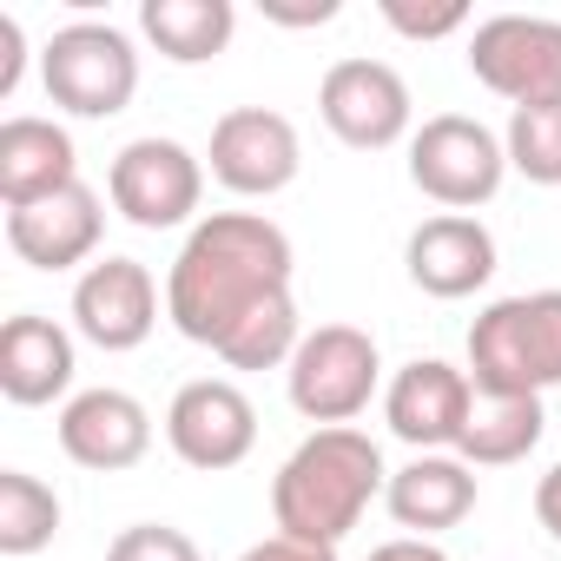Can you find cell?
Returning a JSON list of instances; mask_svg holds the SVG:
<instances>
[{
	"label": "cell",
	"instance_id": "obj_1",
	"mask_svg": "<svg viewBox=\"0 0 561 561\" xmlns=\"http://www.w3.org/2000/svg\"><path fill=\"white\" fill-rule=\"evenodd\" d=\"M271 298H291V238L264 211H211V218H198L185 231L172 271H165L172 331L205 344L211 357Z\"/></svg>",
	"mask_w": 561,
	"mask_h": 561
},
{
	"label": "cell",
	"instance_id": "obj_2",
	"mask_svg": "<svg viewBox=\"0 0 561 561\" xmlns=\"http://www.w3.org/2000/svg\"><path fill=\"white\" fill-rule=\"evenodd\" d=\"M383 489H390V469H383V449L364 430H351V423L344 430H311L285 456V469L271 476V515H277V535L337 548Z\"/></svg>",
	"mask_w": 561,
	"mask_h": 561
},
{
	"label": "cell",
	"instance_id": "obj_3",
	"mask_svg": "<svg viewBox=\"0 0 561 561\" xmlns=\"http://www.w3.org/2000/svg\"><path fill=\"white\" fill-rule=\"evenodd\" d=\"M476 397H541L561 383V291L495 298L469 324Z\"/></svg>",
	"mask_w": 561,
	"mask_h": 561
},
{
	"label": "cell",
	"instance_id": "obj_4",
	"mask_svg": "<svg viewBox=\"0 0 561 561\" xmlns=\"http://www.w3.org/2000/svg\"><path fill=\"white\" fill-rule=\"evenodd\" d=\"M41 87L73 119H113L139 93V54L113 21H73L41 54Z\"/></svg>",
	"mask_w": 561,
	"mask_h": 561
},
{
	"label": "cell",
	"instance_id": "obj_5",
	"mask_svg": "<svg viewBox=\"0 0 561 561\" xmlns=\"http://www.w3.org/2000/svg\"><path fill=\"white\" fill-rule=\"evenodd\" d=\"M377 377H383V357H377V337L357 331V324H318L305 331L298 357L285 364V383H291V410L318 430H344L370 410L377 397Z\"/></svg>",
	"mask_w": 561,
	"mask_h": 561
},
{
	"label": "cell",
	"instance_id": "obj_6",
	"mask_svg": "<svg viewBox=\"0 0 561 561\" xmlns=\"http://www.w3.org/2000/svg\"><path fill=\"white\" fill-rule=\"evenodd\" d=\"M508 179V146L469 119V113H436L410 133V185L436 198L443 211H476L502 192Z\"/></svg>",
	"mask_w": 561,
	"mask_h": 561
},
{
	"label": "cell",
	"instance_id": "obj_7",
	"mask_svg": "<svg viewBox=\"0 0 561 561\" xmlns=\"http://www.w3.org/2000/svg\"><path fill=\"white\" fill-rule=\"evenodd\" d=\"M106 192H113V211L139 231H172L198 211L205 198V159L179 139H133L113 152V172H106Z\"/></svg>",
	"mask_w": 561,
	"mask_h": 561
},
{
	"label": "cell",
	"instance_id": "obj_8",
	"mask_svg": "<svg viewBox=\"0 0 561 561\" xmlns=\"http://www.w3.org/2000/svg\"><path fill=\"white\" fill-rule=\"evenodd\" d=\"M469 73L508 106L561 100V21L548 14H495L469 34Z\"/></svg>",
	"mask_w": 561,
	"mask_h": 561
},
{
	"label": "cell",
	"instance_id": "obj_9",
	"mask_svg": "<svg viewBox=\"0 0 561 561\" xmlns=\"http://www.w3.org/2000/svg\"><path fill=\"white\" fill-rule=\"evenodd\" d=\"M165 443L185 469L218 476L257 449V410L231 377H192L165 410Z\"/></svg>",
	"mask_w": 561,
	"mask_h": 561
},
{
	"label": "cell",
	"instance_id": "obj_10",
	"mask_svg": "<svg viewBox=\"0 0 561 561\" xmlns=\"http://www.w3.org/2000/svg\"><path fill=\"white\" fill-rule=\"evenodd\" d=\"M211 179L238 198H271L285 192L305 165V146H298V126L271 106H231L218 126H211Z\"/></svg>",
	"mask_w": 561,
	"mask_h": 561
},
{
	"label": "cell",
	"instance_id": "obj_11",
	"mask_svg": "<svg viewBox=\"0 0 561 561\" xmlns=\"http://www.w3.org/2000/svg\"><path fill=\"white\" fill-rule=\"evenodd\" d=\"M469 410H476V383L469 370L443 364V357H416L390 377L383 390V423L397 443H410L416 456H443L462 443L469 430Z\"/></svg>",
	"mask_w": 561,
	"mask_h": 561
},
{
	"label": "cell",
	"instance_id": "obj_12",
	"mask_svg": "<svg viewBox=\"0 0 561 561\" xmlns=\"http://www.w3.org/2000/svg\"><path fill=\"white\" fill-rule=\"evenodd\" d=\"M318 113L324 126L351 146V152H383L410 133V87L397 67L383 60H337L318 87Z\"/></svg>",
	"mask_w": 561,
	"mask_h": 561
},
{
	"label": "cell",
	"instance_id": "obj_13",
	"mask_svg": "<svg viewBox=\"0 0 561 561\" xmlns=\"http://www.w3.org/2000/svg\"><path fill=\"white\" fill-rule=\"evenodd\" d=\"M73 331L93 351H139L159 331V285L139 257H93L73 285Z\"/></svg>",
	"mask_w": 561,
	"mask_h": 561
},
{
	"label": "cell",
	"instance_id": "obj_14",
	"mask_svg": "<svg viewBox=\"0 0 561 561\" xmlns=\"http://www.w3.org/2000/svg\"><path fill=\"white\" fill-rule=\"evenodd\" d=\"M60 449H67V462H80L93 476H119V469L146 462L152 416H146V403L133 390H113V383L106 390H80L60 410Z\"/></svg>",
	"mask_w": 561,
	"mask_h": 561
},
{
	"label": "cell",
	"instance_id": "obj_15",
	"mask_svg": "<svg viewBox=\"0 0 561 561\" xmlns=\"http://www.w3.org/2000/svg\"><path fill=\"white\" fill-rule=\"evenodd\" d=\"M403 264H410V285H416V291L456 305V298L482 291L489 277H495V238H489V225L469 218V211H436V218H423V225L410 231Z\"/></svg>",
	"mask_w": 561,
	"mask_h": 561
},
{
	"label": "cell",
	"instance_id": "obj_16",
	"mask_svg": "<svg viewBox=\"0 0 561 561\" xmlns=\"http://www.w3.org/2000/svg\"><path fill=\"white\" fill-rule=\"evenodd\" d=\"M100 231H106V205L93 185H67L41 205H21L8 211V244L21 264L34 271H73L100 251Z\"/></svg>",
	"mask_w": 561,
	"mask_h": 561
},
{
	"label": "cell",
	"instance_id": "obj_17",
	"mask_svg": "<svg viewBox=\"0 0 561 561\" xmlns=\"http://www.w3.org/2000/svg\"><path fill=\"white\" fill-rule=\"evenodd\" d=\"M67 185H80L73 133L60 119L14 113L8 126H0V205L21 211V205H41V198H54Z\"/></svg>",
	"mask_w": 561,
	"mask_h": 561
},
{
	"label": "cell",
	"instance_id": "obj_18",
	"mask_svg": "<svg viewBox=\"0 0 561 561\" xmlns=\"http://www.w3.org/2000/svg\"><path fill=\"white\" fill-rule=\"evenodd\" d=\"M73 370H80L73 364V337L54 318L21 311V318L0 324V397H8V403L41 410V403L73 390Z\"/></svg>",
	"mask_w": 561,
	"mask_h": 561
},
{
	"label": "cell",
	"instance_id": "obj_19",
	"mask_svg": "<svg viewBox=\"0 0 561 561\" xmlns=\"http://www.w3.org/2000/svg\"><path fill=\"white\" fill-rule=\"evenodd\" d=\"M383 508L397 515V528H410V535L430 541V535L456 528L476 508V469L462 456H416V462H403L390 476Z\"/></svg>",
	"mask_w": 561,
	"mask_h": 561
},
{
	"label": "cell",
	"instance_id": "obj_20",
	"mask_svg": "<svg viewBox=\"0 0 561 561\" xmlns=\"http://www.w3.org/2000/svg\"><path fill=\"white\" fill-rule=\"evenodd\" d=\"M139 34L172 60V67H205L231 47L238 8L231 0H139Z\"/></svg>",
	"mask_w": 561,
	"mask_h": 561
},
{
	"label": "cell",
	"instance_id": "obj_21",
	"mask_svg": "<svg viewBox=\"0 0 561 561\" xmlns=\"http://www.w3.org/2000/svg\"><path fill=\"white\" fill-rule=\"evenodd\" d=\"M541 423H548L541 416V397H476L456 456L469 469H508V462H522L541 443Z\"/></svg>",
	"mask_w": 561,
	"mask_h": 561
},
{
	"label": "cell",
	"instance_id": "obj_22",
	"mask_svg": "<svg viewBox=\"0 0 561 561\" xmlns=\"http://www.w3.org/2000/svg\"><path fill=\"white\" fill-rule=\"evenodd\" d=\"M54 535H60V495L27 469H0V554L27 561L54 548Z\"/></svg>",
	"mask_w": 561,
	"mask_h": 561
},
{
	"label": "cell",
	"instance_id": "obj_23",
	"mask_svg": "<svg viewBox=\"0 0 561 561\" xmlns=\"http://www.w3.org/2000/svg\"><path fill=\"white\" fill-rule=\"evenodd\" d=\"M305 344V324H298V298H271L264 311H251L231 337H225V364L231 370H277V364H291Z\"/></svg>",
	"mask_w": 561,
	"mask_h": 561
},
{
	"label": "cell",
	"instance_id": "obj_24",
	"mask_svg": "<svg viewBox=\"0 0 561 561\" xmlns=\"http://www.w3.org/2000/svg\"><path fill=\"white\" fill-rule=\"evenodd\" d=\"M502 146H508V165H515L528 185H561V100H548V106H515Z\"/></svg>",
	"mask_w": 561,
	"mask_h": 561
},
{
	"label": "cell",
	"instance_id": "obj_25",
	"mask_svg": "<svg viewBox=\"0 0 561 561\" xmlns=\"http://www.w3.org/2000/svg\"><path fill=\"white\" fill-rule=\"evenodd\" d=\"M106 561H205V554H198V541H192L185 528H172V522H133V528L113 535Z\"/></svg>",
	"mask_w": 561,
	"mask_h": 561
},
{
	"label": "cell",
	"instance_id": "obj_26",
	"mask_svg": "<svg viewBox=\"0 0 561 561\" xmlns=\"http://www.w3.org/2000/svg\"><path fill=\"white\" fill-rule=\"evenodd\" d=\"M383 21L410 41H443L456 27H469V8L462 0H443V8H410V0H383Z\"/></svg>",
	"mask_w": 561,
	"mask_h": 561
},
{
	"label": "cell",
	"instance_id": "obj_27",
	"mask_svg": "<svg viewBox=\"0 0 561 561\" xmlns=\"http://www.w3.org/2000/svg\"><path fill=\"white\" fill-rule=\"evenodd\" d=\"M238 561H337V548H318V541H298V535H271V541H251Z\"/></svg>",
	"mask_w": 561,
	"mask_h": 561
},
{
	"label": "cell",
	"instance_id": "obj_28",
	"mask_svg": "<svg viewBox=\"0 0 561 561\" xmlns=\"http://www.w3.org/2000/svg\"><path fill=\"white\" fill-rule=\"evenodd\" d=\"M21 67H27V34L14 14H0V100L21 87Z\"/></svg>",
	"mask_w": 561,
	"mask_h": 561
},
{
	"label": "cell",
	"instance_id": "obj_29",
	"mask_svg": "<svg viewBox=\"0 0 561 561\" xmlns=\"http://www.w3.org/2000/svg\"><path fill=\"white\" fill-rule=\"evenodd\" d=\"M535 522H541V528L561 541V462H554V469L535 482Z\"/></svg>",
	"mask_w": 561,
	"mask_h": 561
},
{
	"label": "cell",
	"instance_id": "obj_30",
	"mask_svg": "<svg viewBox=\"0 0 561 561\" xmlns=\"http://www.w3.org/2000/svg\"><path fill=\"white\" fill-rule=\"evenodd\" d=\"M264 21H285V27H324V21H337V0H318V8H285V0H264Z\"/></svg>",
	"mask_w": 561,
	"mask_h": 561
},
{
	"label": "cell",
	"instance_id": "obj_31",
	"mask_svg": "<svg viewBox=\"0 0 561 561\" xmlns=\"http://www.w3.org/2000/svg\"><path fill=\"white\" fill-rule=\"evenodd\" d=\"M370 561H449L436 541H423V535H397V541H383V548H370Z\"/></svg>",
	"mask_w": 561,
	"mask_h": 561
}]
</instances>
